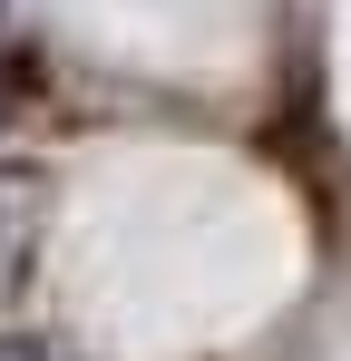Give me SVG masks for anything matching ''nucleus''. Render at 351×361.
<instances>
[{
  "mask_svg": "<svg viewBox=\"0 0 351 361\" xmlns=\"http://www.w3.org/2000/svg\"><path fill=\"white\" fill-rule=\"evenodd\" d=\"M0 361H39V352H0Z\"/></svg>",
  "mask_w": 351,
  "mask_h": 361,
  "instance_id": "1",
  "label": "nucleus"
}]
</instances>
